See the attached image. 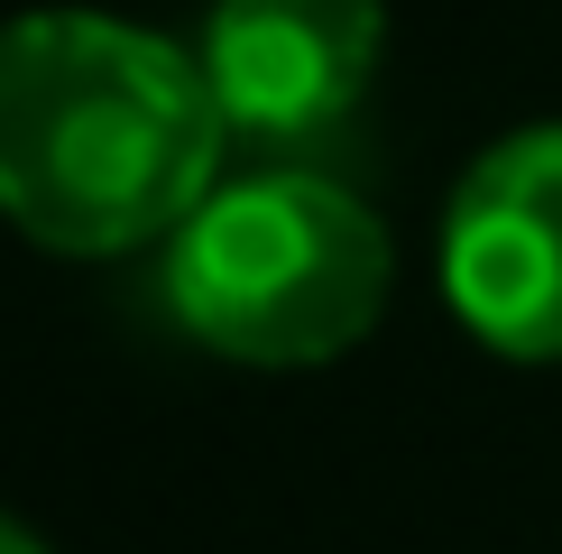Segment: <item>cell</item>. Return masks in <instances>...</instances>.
Segmentation results:
<instances>
[{
	"label": "cell",
	"instance_id": "obj_1",
	"mask_svg": "<svg viewBox=\"0 0 562 554\" xmlns=\"http://www.w3.org/2000/svg\"><path fill=\"white\" fill-rule=\"evenodd\" d=\"M203 56L111 10L0 19V222L56 259L167 250L222 185Z\"/></svg>",
	"mask_w": 562,
	"mask_h": 554
},
{
	"label": "cell",
	"instance_id": "obj_2",
	"mask_svg": "<svg viewBox=\"0 0 562 554\" xmlns=\"http://www.w3.org/2000/svg\"><path fill=\"white\" fill-rule=\"evenodd\" d=\"M396 241L341 176L277 157L222 176L167 241V306L240 369H323L379 333Z\"/></svg>",
	"mask_w": 562,
	"mask_h": 554
},
{
	"label": "cell",
	"instance_id": "obj_3",
	"mask_svg": "<svg viewBox=\"0 0 562 554\" xmlns=\"http://www.w3.org/2000/svg\"><path fill=\"white\" fill-rule=\"evenodd\" d=\"M442 296L498 361H562V121H526L461 167L442 203Z\"/></svg>",
	"mask_w": 562,
	"mask_h": 554
},
{
	"label": "cell",
	"instance_id": "obj_4",
	"mask_svg": "<svg viewBox=\"0 0 562 554\" xmlns=\"http://www.w3.org/2000/svg\"><path fill=\"white\" fill-rule=\"evenodd\" d=\"M194 56L240 148L304 157L369 102L387 56V0H213Z\"/></svg>",
	"mask_w": 562,
	"mask_h": 554
},
{
	"label": "cell",
	"instance_id": "obj_5",
	"mask_svg": "<svg viewBox=\"0 0 562 554\" xmlns=\"http://www.w3.org/2000/svg\"><path fill=\"white\" fill-rule=\"evenodd\" d=\"M0 554H56V545H46L29 518H10V508H0Z\"/></svg>",
	"mask_w": 562,
	"mask_h": 554
}]
</instances>
